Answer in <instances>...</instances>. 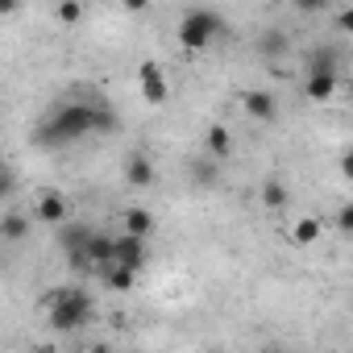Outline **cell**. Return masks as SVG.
<instances>
[{
	"label": "cell",
	"mask_w": 353,
	"mask_h": 353,
	"mask_svg": "<svg viewBox=\"0 0 353 353\" xmlns=\"http://www.w3.org/2000/svg\"><path fill=\"white\" fill-rule=\"evenodd\" d=\"M121 221H125V233H137V237L154 233V212H145V208H125Z\"/></svg>",
	"instance_id": "e0dca14e"
},
{
	"label": "cell",
	"mask_w": 353,
	"mask_h": 353,
	"mask_svg": "<svg viewBox=\"0 0 353 353\" xmlns=\"http://www.w3.org/2000/svg\"><path fill=\"white\" fill-rule=\"evenodd\" d=\"M59 229V245H63V254H67V262L71 266H79V254H83V241L92 237V225H83V221H59L54 225Z\"/></svg>",
	"instance_id": "277c9868"
},
{
	"label": "cell",
	"mask_w": 353,
	"mask_h": 353,
	"mask_svg": "<svg viewBox=\"0 0 353 353\" xmlns=\"http://www.w3.org/2000/svg\"><path fill=\"white\" fill-rule=\"evenodd\" d=\"M112 262L141 270V266H145V237H137V233H121V237H112Z\"/></svg>",
	"instance_id": "8992f818"
},
{
	"label": "cell",
	"mask_w": 353,
	"mask_h": 353,
	"mask_svg": "<svg viewBox=\"0 0 353 353\" xmlns=\"http://www.w3.org/2000/svg\"><path fill=\"white\" fill-rule=\"evenodd\" d=\"M204 154H212L216 162H225V158L233 154V133H229L225 125H208V133H204Z\"/></svg>",
	"instance_id": "4fadbf2b"
},
{
	"label": "cell",
	"mask_w": 353,
	"mask_h": 353,
	"mask_svg": "<svg viewBox=\"0 0 353 353\" xmlns=\"http://www.w3.org/2000/svg\"><path fill=\"white\" fill-rule=\"evenodd\" d=\"M26 237H30V221L21 212H9L0 221V241H26Z\"/></svg>",
	"instance_id": "ac0fdd59"
},
{
	"label": "cell",
	"mask_w": 353,
	"mask_h": 353,
	"mask_svg": "<svg viewBox=\"0 0 353 353\" xmlns=\"http://www.w3.org/2000/svg\"><path fill=\"white\" fill-rule=\"evenodd\" d=\"M125 183L129 188H154L158 183V170H154V158L150 154H129L125 158Z\"/></svg>",
	"instance_id": "52a82bcc"
},
{
	"label": "cell",
	"mask_w": 353,
	"mask_h": 353,
	"mask_svg": "<svg viewBox=\"0 0 353 353\" xmlns=\"http://www.w3.org/2000/svg\"><path fill=\"white\" fill-rule=\"evenodd\" d=\"M241 108H245L254 121H274V112H279V100H274L266 88H250V92L241 96Z\"/></svg>",
	"instance_id": "9c48e42d"
},
{
	"label": "cell",
	"mask_w": 353,
	"mask_h": 353,
	"mask_svg": "<svg viewBox=\"0 0 353 353\" xmlns=\"http://www.w3.org/2000/svg\"><path fill=\"white\" fill-rule=\"evenodd\" d=\"M336 229H341V233H349V229H353V208H349V204H341V208H336Z\"/></svg>",
	"instance_id": "7402d4cb"
},
{
	"label": "cell",
	"mask_w": 353,
	"mask_h": 353,
	"mask_svg": "<svg viewBox=\"0 0 353 353\" xmlns=\"http://www.w3.org/2000/svg\"><path fill=\"white\" fill-rule=\"evenodd\" d=\"M9 192H13V174H9V166H5V162H0V200H5Z\"/></svg>",
	"instance_id": "603a6c76"
},
{
	"label": "cell",
	"mask_w": 353,
	"mask_h": 353,
	"mask_svg": "<svg viewBox=\"0 0 353 353\" xmlns=\"http://www.w3.org/2000/svg\"><path fill=\"white\" fill-rule=\"evenodd\" d=\"M225 34V17L216 9H188L183 21H179V42L183 50H204L212 46V38Z\"/></svg>",
	"instance_id": "3957f363"
},
{
	"label": "cell",
	"mask_w": 353,
	"mask_h": 353,
	"mask_svg": "<svg viewBox=\"0 0 353 353\" xmlns=\"http://www.w3.org/2000/svg\"><path fill=\"white\" fill-rule=\"evenodd\" d=\"M188 179H192L200 192L216 188V183H221V162H216L212 154H196V158L188 162Z\"/></svg>",
	"instance_id": "ba28073f"
},
{
	"label": "cell",
	"mask_w": 353,
	"mask_h": 353,
	"mask_svg": "<svg viewBox=\"0 0 353 353\" xmlns=\"http://www.w3.org/2000/svg\"><path fill=\"white\" fill-rule=\"evenodd\" d=\"M291 5H295L299 13H324V9H328V0H291Z\"/></svg>",
	"instance_id": "44dd1931"
},
{
	"label": "cell",
	"mask_w": 353,
	"mask_h": 353,
	"mask_svg": "<svg viewBox=\"0 0 353 353\" xmlns=\"http://www.w3.org/2000/svg\"><path fill=\"white\" fill-rule=\"evenodd\" d=\"M262 204H266L270 212H283V208L291 204V192H287V183H283V179H266V183H262Z\"/></svg>",
	"instance_id": "2e32d148"
},
{
	"label": "cell",
	"mask_w": 353,
	"mask_h": 353,
	"mask_svg": "<svg viewBox=\"0 0 353 353\" xmlns=\"http://www.w3.org/2000/svg\"><path fill=\"white\" fill-rule=\"evenodd\" d=\"M54 17H59L63 26H75V21L83 17V5H79V0H54Z\"/></svg>",
	"instance_id": "ffe728a7"
},
{
	"label": "cell",
	"mask_w": 353,
	"mask_h": 353,
	"mask_svg": "<svg viewBox=\"0 0 353 353\" xmlns=\"http://www.w3.org/2000/svg\"><path fill=\"white\" fill-rule=\"evenodd\" d=\"M21 13V0H0V17H13Z\"/></svg>",
	"instance_id": "d4e9b609"
},
{
	"label": "cell",
	"mask_w": 353,
	"mask_h": 353,
	"mask_svg": "<svg viewBox=\"0 0 353 353\" xmlns=\"http://www.w3.org/2000/svg\"><path fill=\"white\" fill-rule=\"evenodd\" d=\"M137 79H141V96H145V104H166L170 83H166V71H162L158 63H141V67H137Z\"/></svg>",
	"instance_id": "5b68a950"
},
{
	"label": "cell",
	"mask_w": 353,
	"mask_h": 353,
	"mask_svg": "<svg viewBox=\"0 0 353 353\" xmlns=\"http://www.w3.org/2000/svg\"><path fill=\"white\" fill-rule=\"evenodd\" d=\"M332 92H336V71H307V83H303L307 100L324 104V100H332Z\"/></svg>",
	"instance_id": "7c38bea8"
},
{
	"label": "cell",
	"mask_w": 353,
	"mask_h": 353,
	"mask_svg": "<svg viewBox=\"0 0 353 353\" xmlns=\"http://www.w3.org/2000/svg\"><path fill=\"white\" fill-rule=\"evenodd\" d=\"M108 129H117V117L104 100H63L38 121L34 141L38 145H67V141H79L88 133H108Z\"/></svg>",
	"instance_id": "6da1fadb"
},
{
	"label": "cell",
	"mask_w": 353,
	"mask_h": 353,
	"mask_svg": "<svg viewBox=\"0 0 353 353\" xmlns=\"http://www.w3.org/2000/svg\"><path fill=\"white\" fill-rule=\"evenodd\" d=\"M287 50H291V34H287L283 26L262 30V38H258V54H262V59H283Z\"/></svg>",
	"instance_id": "8fae6325"
},
{
	"label": "cell",
	"mask_w": 353,
	"mask_h": 353,
	"mask_svg": "<svg viewBox=\"0 0 353 353\" xmlns=\"http://www.w3.org/2000/svg\"><path fill=\"white\" fill-rule=\"evenodd\" d=\"M100 274H104V283H108L112 291H129V287L137 283V270H133V266H121V262L100 266Z\"/></svg>",
	"instance_id": "9a60e30c"
},
{
	"label": "cell",
	"mask_w": 353,
	"mask_h": 353,
	"mask_svg": "<svg viewBox=\"0 0 353 353\" xmlns=\"http://www.w3.org/2000/svg\"><path fill=\"white\" fill-rule=\"evenodd\" d=\"M336 30H341V34H349V30H353V13H349V9H345V13H336Z\"/></svg>",
	"instance_id": "484cf974"
},
{
	"label": "cell",
	"mask_w": 353,
	"mask_h": 353,
	"mask_svg": "<svg viewBox=\"0 0 353 353\" xmlns=\"http://www.w3.org/2000/svg\"><path fill=\"white\" fill-rule=\"evenodd\" d=\"M320 233H324V221H320V216H299V221L291 225V241H295V245H316Z\"/></svg>",
	"instance_id": "5bb4252c"
},
{
	"label": "cell",
	"mask_w": 353,
	"mask_h": 353,
	"mask_svg": "<svg viewBox=\"0 0 353 353\" xmlns=\"http://www.w3.org/2000/svg\"><path fill=\"white\" fill-rule=\"evenodd\" d=\"M150 5H154V0H121V9H125V13H145Z\"/></svg>",
	"instance_id": "cb8c5ba5"
},
{
	"label": "cell",
	"mask_w": 353,
	"mask_h": 353,
	"mask_svg": "<svg viewBox=\"0 0 353 353\" xmlns=\"http://www.w3.org/2000/svg\"><path fill=\"white\" fill-rule=\"evenodd\" d=\"M92 316H96V303L83 287H59L46 295V320L54 332H75V328L92 324Z\"/></svg>",
	"instance_id": "7a4b0ae2"
},
{
	"label": "cell",
	"mask_w": 353,
	"mask_h": 353,
	"mask_svg": "<svg viewBox=\"0 0 353 353\" xmlns=\"http://www.w3.org/2000/svg\"><path fill=\"white\" fill-rule=\"evenodd\" d=\"M34 212H38V221L59 225V221H67V216H71V204H67V196H63V192H42Z\"/></svg>",
	"instance_id": "30bf717a"
},
{
	"label": "cell",
	"mask_w": 353,
	"mask_h": 353,
	"mask_svg": "<svg viewBox=\"0 0 353 353\" xmlns=\"http://www.w3.org/2000/svg\"><path fill=\"white\" fill-rule=\"evenodd\" d=\"M336 67H341V54L332 46H320L307 54V71H336Z\"/></svg>",
	"instance_id": "d6986e66"
}]
</instances>
